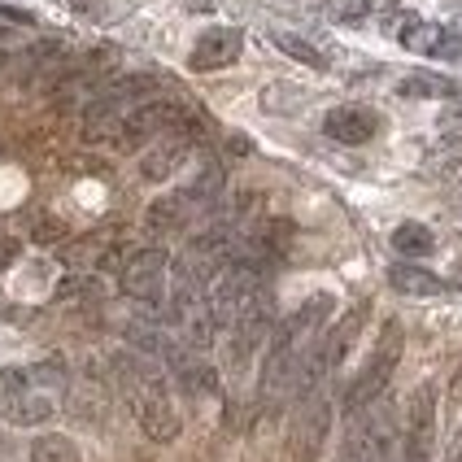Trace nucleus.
Returning a JSON list of instances; mask_svg holds the SVG:
<instances>
[{
	"instance_id": "nucleus-19",
	"label": "nucleus",
	"mask_w": 462,
	"mask_h": 462,
	"mask_svg": "<svg viewBox=\"0 0 462 462\" xmlns=\"http://www.w3.org/2000/svg\"><path fill=\"white\" fill-rule=\"evenodd\" d=\"M271 40H275V49H280V52H288V57H297V61H301V66H310V70H328V57H323V52L314 49L310 40H301V35H288V31H275Z\"/></svg>"
},
{
	"instance_id": "nucleus-13",
	"label": "nucleus",
	"mask_w": 462,
	"mask_h": 462,
	"mask_svg": "<svg viewBox=\"0 0 462 462\" xmlns=\"http://www.w3.org/2000/svg\"><path fill=\"white\" fill-rule=\"evenodd\" d=\"M323 131L332 135L336 144H366V140H375L380 118L366 105H336L332 114L323 118Z\"/></svg>"
},
{
	"instance_id": "nucleus-18",
	"label": "nucleus",
	"mask_w": 462,
	"mask_h": 462,
	"mask_svg": "<svg viewBox=\"0 0 462 462\" xmlns=\"http://www.w3.org/2000/svg\"><path fill=\"white\" fill-rule=\"evenodd\" d=\"M393 249L402 257H428L437 249V236L423 227V223H402V227L393 231Z\"/></svg>"
},
{
	"instance_id": "nucleus-15",
	"label": "nucleus",
	"mask_w": 462,
	"mask_h": 462,
	"mask_svg": "<svg viewBox=\"0 0 462 462\" xmlns=\"http://www.w3.org/2000/svg\"><path fill=\"white\" fill-rule=\"evenodd\" d=\"M388 283L397 292H406V297H440V292H449V283L440 280V275L423 271V266H411V262L388 266Z\"/></svg>"
},
{
	"instance_id": "nucleus-4",
	"label": "nucleus",
	"mask_w": 462,
	"mask_h": 462,
	"mask_svg": "<svg viewBox=\"0 0 462 462\" xmlns=\"http://www.w3.org/2000/svg\"><path fill=\"white\" fill-rule=\"evenodd\" d=\"M131 402H135V419H140V428H144L149 440L180 437V414L171 406L166 380H162L157 371H149V366H140V362H135V371H131Z\"/></svg>"
},
{
	"instance_id": "nucleus-5",
	"label": "nucleus",
	"mask_w": 462,
	"mask_h": 462,
	"mask_svg": "<svg viewBox=\"0 0 462 462\" xmlns=\"http://www.w3.org/2000/svg\"><path fill=\"white\" fill-rule=\"evenodd\" d=\"M397 362H402V332H397V323H388L380 349L371 354V362L362 366V375L349 384V393H345V414H349V419L384 397V388H388V380H393V371H397Z\"/></svg>"
},
{
	"instance_id": "nucleus-16",
	"label": "nucleus",
	"mask_w": 462,
	"mask_h": 462,
	"mask_svg": "<svg viewBox=\"0 0 462 462\" xmlns=\"http://www.w3.org/2000/svg\"><path fill=\"white\" fill-rule=\"evenodd\" d=\"M397 92H402V97L449 101V97H458V92H462V83H458V79H449V75H437V70H411V75H402Z\"/></svg>"
},
{
	"instance_id": "nucleus-24",
	"label": "nucleus",
	"mask_w": 462,
	"mask_h": 462,
	"mask_svg": "<svg viewBox=\"0 0 462 462\" xmlns=\"http://www.w3.org/2000/svg\"><path fill=\"white\" fill-rule=\"evenodd\" d=\"M101 292V280H92V275H75V280H66L57 288V297L61 301H75V297H97Z\"/></svg>"
},
{
	"instance_id": "nucleus-8",
	"label": "nucleus",
	"mask_w": 462,
	"mask_h": 462,
	"mask_svg": "<svg viewBox=\"0 0 462 462\" xmlns=\"http://www.w3.org/2000/svg\"><path fill=\"white\" fill-rule=\"evenodd\" d=\"M166 254L162 249H135V254L123 262V292L135 297V301H144V306H153L162 301V288H166Z\"/></svg>"
},
{
	"instance_id": "nucleus-22",
	"label": "nucleus",
	"mask_w": 462,
	"mask_h": 462,
	"mask_svg": "<svg viewBox=\"0 0 462 462\" xmlns=\"http://www.w3.org/2000/svg\"><path fill=\"white\" fill-rule=\"evenodd\" d=\"M26 388H31V380H26L23 366H0V414L9 411Z\"/></svg>"
},
{
	"instance_id": "nucleus-3",
	"label": "nucleus",
	"mask_w": 462,
	"mask_h": 462,
	"mask_svg": "<svg viewBox=\"0 0 462 462\" xmlns=\"http://www.w3.org/2000/svg\"><path fill=\"white\" fill-rule=\"evenodd\" d=\"M402 458V428L384 397L375 406L349 419V432L340 445V462H397Z\"/></svg>"
},
{
	"instance_id": "nucleus-21",
	"label": "nucleus",
	"mask_w": 462,
	"mask_h": 462,
	"mask_svg": "<svg viewBox=\"0 0 462 462\" xmlns=\"http://www.w3.org/2000/svg\"><path fill=\"white\" fill-rule=\"evenodd\" d=\"M380 5H384V0H328V18H332V23H345V26H358V23H366Z\"/></svg>"
},
{
	"instance_id": "nucleus-27",
	"label": "nucleus",
	"mask_w": 462,
	"mask_h": 462,
	"mask_svg": "<svg viewBox=\"0 0 462 462\" xmlns=\"http://www.w3.org/2000/svg\"><path fill=\"white\" fill-rule=\"evenodd\" d=\"M188 5H197V9H206V5H209V0H188Z\"/></svg>"
},
{
	"instance_id": "nucleus-10",
	"label": "nucleus",
	"mask_w": 462,
	"mask_h": 462,
	"mask_svg": "<svg viewBox=\"0 0 462 462\" xmlns=\"http://www.w3.org/2000/svg\"><path fill=\"white\" fill-rule=\"evenodd\" d=\"M275 332V310L266 297H257L254 306L245 310L236 323H231V340H227V358L231 366H245V362L257 354V345Z\"/></svg>"
},
{
	"instance_id": "nucleus-17",
	"label": "nucleus",
	"mask_w": 462,
	"mask_h": 462,
	"mask_svg": "<svg viewBox=\"0 0 462 462\" xmlns=\"http://www.w3.org/2000/svg\"><path fill=\"white\" fill-rule=\"evenodd\" d=\"M402 26H393V35H397V44H406L411 52H432V44H437V31H440V23H423L419 14H402L397 18Z\"/></svg>"
},
{
	"instance_id": "nucleus-26",
	"label": "nucleus",
	"mask_w": 462,
	"mask_h": 462,
	"mask_svg": "<svg viewBox=\"0 0 462 462\" xmlns=\"http://www.w3.org/2000/svg\"><path fill=\"white\" fill-rule=\"evenodd\" d=\"M9 454V437H5V428H0V458Z\"/></svg>"
},
{
	"instance_id": "nucleus-20",
	"label": "nucleus",
	"mask_w": 462,
	"mask_h": 462,
	"mask_svg": "<svg viewBox=\"0 0 462 462\" xmlns=\"http://www.w3.org/2000/svg\"><path fill=\"white\" fill-rule=\"evenodd\" d=\"M31 462H79V445L70 437L49 432V437H40L31 445Z\"/></svg>"
},
{
	"instance_id": "nucleus-7",
	"label": "nucleus",
	"mask_w": 462,
	"mask_h": 462,
	"mask_svg": "<svg viewBox=\"0 0 462 462\" xmlns=\"http://www.w3.org/2000/svg\"><path fill=\"white\" fill-rule=\"evenodd\" d=\"M180 127H183V114L175 109V105L144 101L127 114V123H123V131H118V144H123V149H140V144L162 140L166 131H180Z\"/></svg>"
},
{
	"instance_id": "nucleus-9",
	"label": "nucleus",
	"mask_w": 462,
	"mask_h": 462,
	"mask_svg": "<svg viewBox=\"0 0 462 462\" xmlns=\"http://www.w3.org/2000/svg\"><path fill=\"white\" fill-rule=\"evenodd\" d=\"M328 428H332V402H328L323 393L301 397L297 423H292V449H297V458L301 462L319 458V449H323V440H328Z\"/></svg>"
},
{
	"instance_id": "nucleus-2",
	"label": "nucleus",
	"mask_w": 462,
	"mask_h": 462,
	"mask_svg": "<svg viewBox=\"0 0 462 462\" xmlns=\"http://www.w3.org/2000/svg\"><path fill=\"white\" fill-rule=\"evenodd\" d=\"M366 301H358V306H349L340 319H336V328H328V332L314 340V349L306 354V362H301V371H297V397H310V393H319L323 388V380L332 375L336 366L345 362V354L354 349V340L362 336V323H366Z\"/></svg>"
},
{
	"instance_id": "nucleus-6",
	"label": "nucleus",
	"mask_w": 462,
	"mask_h": 462,
	"mask_svg": "<svg viewBox=\"0 0 462 462\" xmlns=\"http://www.w3.org/2000/svg\"><path fill=\"white\" fill-rule=\"evenodd\" d=\"M437 458V384L423 380L406 402L402 428V458L397 462H432Z\"/></svg>"
},
{
	"instance_id": "nucleus-23",
	"label": "nucleus",
	"mask_w": 462,
	"mask_h": 462,
	"mask_svg": "<svg viewBox=\"0 0 462 462\" xmlns=\"http://www.w3.org/2000/svg\"><path fill=\"white\" fill-rule=\"evenodd\" d=\"M428 57H440V61H454V66H462V31H458V26H440L437 44H432V52H428Z\"/></svg>"
},
{
	"instance_id": "nucleus-14",
	"label": "nucleus",
	"mask_w": 462,
	"mask_h": 462,
	"mask_svg": "<svg viewBox=\"0 0 462 462\" xmlns=\"http://www.w3.org/2000/svg\"><path fill=\"white\" fill-rule=\"evenodd\" d=\"M192 218H197V209H192V201H188L183 192H171V197L153 201V206H149V214H144V223H149V231H153V236L183 231Z\"/></svg>"
},
{
	"instance_id": "nucleus-1",
	"label": "nucleus",
	"mask_w": 462,
	"mask_h": 462,
	"mask_svg": "<svg viewBox=\"0 0 462 462\" xmlns=\"http://www.w3.org/2000/svg\"><path fill=\"white\" fill-rule=\"evenodd\" d=\"M332 306H336L332 297L319 292V297L301 301L271 332V349H266V366H262V402H280V397H288L297 388V371H301L306 354L314 349V340L323 332Z\"/></svg>"
},
{
	"instance_id": "nucleus-12",
	"label": "nucleus",
	"mask_w": 462,
	"mask_h": 462,
	"mask_svg": "<svg viewBox=\"0 0 462 462\" xmlns=\"http://www.w3.org/2000/svg\"><path fill=\"white\" fill-rule=\"evenodd\" d=\"M188 153H192V135L188 131H166L162 140H157L149 153L140 157V175L149 183H162V180H171L175 171H180L183 162H188Z\"/></svg>"
},
{
	"instance_id": "nucleus-25",
	"label": "nucleus",
	"mask_w": 462,
	"mask_h": 462,
	"mask_svg": "<svg viewBox=\"0 0 462 462\" xmlns=\"http://www.w3.org/2000/svg\"><path fill=\"white\" fill-rule=\"evenodd\" d=\"M14 257H18V240L0 236V271H9V266H14Z\"/></svg>"
},
{
	"instance_id": "nucleus-11",
	"label": "nucleus",
	"mask_w": 462,
	"mask_h": 462,
	"mask_svg": "<svg viewBox=\"0 0 462 462\" xmlns=\"http://www.w3.org/2000/svg\"><path fill=\"white\" fill-rule=\"evenodd\" d=\"M240 49H245V31L240 26H209L206 35L192 44L188 66L192 70H223V66H231L240 57Z\"/></svg>"
}]
</instances>
